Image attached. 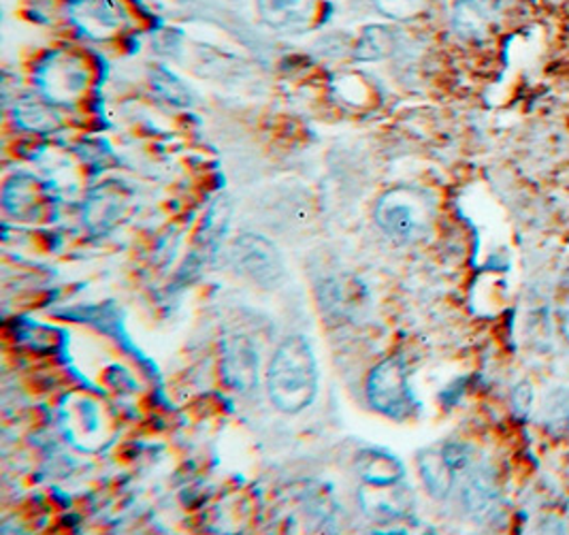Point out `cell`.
Masks as SVG:
<instances>
[{"mask_svg": "<svg viewBox=\"0 0 569 535\" xmlns=\"http://www.w3.org/2000/svg\"><path fill=\"white\" fill-rule=\"evenodd\" d=\"M267 390L276 408L299 414L318 395V363L306 337H288L267 369Z\"/></svg>", "mask_w": 569, "mask_h": 535, "instance_id": "6da1fadb", "label": "cell"}, {"mask_svg": "<svg viewBox=\"0 0 569 535\" xmlns=\"http://www.w3.org/2000/svg\"><path fill=\"white\" fill-rule=\"evenodd\" d=\"M376 222L392 241L415 244L429 232L431 207L418 190L395 188L376 205Z\"/></svg>", "mask_w": 569, "mask_h": 535, "instance_id": "7a4b0ae2", "label": "cell"}, {"mask_svg": "<svg viewBox=\"0 0 569 535\" xmlns=\"http://www.w3.org/2000/svg\"><path fill=\"white\" fill-rule=\"evenodd\" d=\"M367 399L371 408L395 420H403L415 412L416 399L401 358H387L371 369L367 378Z\"/></svg>", "mask_w": 569, "mask_h": 535, "instance_id": "3957f363", "label": "cell"}, {"mask_svg": "<svg viewBox=\"0 0 569 535\" xmlns=\"http://www.w3.org/2000/svg\"><path fill=\"white\" fill-rule=\"evenodd\" d=\"M237 271L262 288H278L286 280V262L278 248L259 235H243L233 244Z\"/></svg>", "mask_w": 569, "mask_h": 535, "instance_id": "277c9868", "label": "cell"}, {"mask_svg": "<svg viewBox=\"0 0 569 535\" xmlns=\"http://www.w3.org/2000/svg\"><path fill=\"white\" fill-rule=\"evenodd\" d=\"M39 88L50 102H69L78 99L88 83V67L83 60L67 51H56L46 58L37 71Z\"/></svg>", "mask_w": 569, "mask_h": 535, "instance_id": "5b68a950", "label": "cell"}, {"mask_svg": "<svg viewBox=\"0 0 569 535\" xmlns=\"http://www.w3.org/2000/svg\"><path fill=\"white\" fill-rule=\"evenodd\" d=\"M359 502L365 514L378 523H392L412 512V491L401 483L362 485Z\"/></svg>", "mask_w": 569, "mask_h": 535, "instance_id": "8992f818", "label": "cell"}, {"mask_svg": "<svg viewBox=\"0 0 569 535\" xmlns=\"http://www.w3.org/2000/svg\"><path fill=\"white\" fill-rule=\"evenodd\" d=\"M461 499H463V508L473 521L478 523L491 521L499 508V491H497V480L491 467L471 465L467 469Z\"/></svg>", "mask_w": 569, "mask_h": 535, "instance_id": "52a82bcc", "label": "cell"}, {"mask_svg": "<svg viewBox=\"0 0 569 535\" xmlns=\"http://www.w3.org/2000/svg\"><path fill=\"white\" fill-rule=\"evenodd\" d=\"M71 18L81 32L103 39L120 30L124 11L116 0H71Z\"/></svg>", "mask_w": 569, "mask_h": 535, "instance_id": "ba28073f", "label": "cell"}, {"mask_svg": "<svg viewBox=\"0 0 569 535\" xmlns=\"http://www.w3.org/2000/svg\"><path fill=\"white\" fill-rule=\"evenodd\" d=\"M222 376L234 390H252L259 383V350L246 337L229 339L222 358Z\"/></svg>", "mask_w": 569, "mask_h": 535, "instance_id": "9c48e42d", "label": "cell"}, {"mask_svg": "<svg viewBox=\"0 0 569 535\" xmlns=\"http://www.w3.org/2000/svg\"><path fill=\"white\" fill-rule=\"evenodd\" d=\"M69 408L62 409V423L67 435L79 444L86 446L94 437L101 435V409L99 406L88 399V397H73L67 402Z\"/></svg>", "mask_w": 569, "mask_h": 535, "instance_id": "30bf717a", "label": "cell"}, {"mask_svg": "<svg viewBox=\"0 0 569 535\" xmlns=\"http://www.w3.org/2000/svg\"><path fill=\"white\" fill-rule=\"evenodd\" d=\"M124 204H127V197H124V190H120V186H113V184L99 186L86 204L88 227L97 232L111 229L116 220L122 216Z\"/></svg>", "mask_w": 569, "mask_h": 535, "instance_id": "8fae6325", "label": "cell"}, {"mask_svg": "<svg viewBox=\"0 0 569 535\" xmlns=\"http://www.w3.org/2000/svg\"><path fill=\"white\" fill-rule=\"evenodd\" d=\"M260 16L267 24L282 30H299L310 24L316 0H259Z\"/></svg>", "mask_w": 569, "mask_h": 535, "instance_id": "7c38bea8", "label": "cell"}, {"mask_svg": "<svg viewBox=\"0 0 569 535\" xmlns=\"http://www.w3.org/2000/svg\"><path fill=\"white\" fill-rule=\"evenodd\" d=\"M357 472L362 478V485H395L401 483L406 469L395 455L380 448H367L357 457Z\"/></svg>", "mask_w": 569, "mask_h": 535, "instance_id": "4fadbf2b", "label": "cell"}, {"mask_svg": "<svg viewBox=\"0 0 569 535\" xmlns=\"http://www.w3.org/2000/svg\"><path fill=\"white\" fill-rule=\"evenodd\" d=\"M418 472H420L425 488L436 499H446L452 493L457 472L450 467V463L443 457L441 448L422 450L418 455Z\"/></svg>", "mask_w": 569, "mask_h": 535, "instance_id": "5bb4252c", "label": "cell"}, {"mask_svg": "<svg viewBox=\"0 0 569 535\" xmlns=\"http://www.w3.org/2000/svg\"><path fill=\"white\" fill-rule=\"evenodd\" d=\"M495 16L492 0H455L452 24L459 34L482 39L489 32Z\"/></svg>", "mask_w": 569, "mask_h": 535, "instance_id": "9a60e30c", "label": "cell"}, {"mask_svg": "<svg viewBox=\"0 0 569 535\" xmlns=\"http://www.w3.org/2000/svg\"><path fill=\"white\" fill-rule=\"evenodd\" d=\"M542 425L552 435H569V388L557 386L543 395Z\"/></svg>", "mask_w": 569, "mask_h": 535, "instance_id": "2e32d148", "label": "cell"}, {"mask_svg": "<svg viewBox=\"0 0 569 535\" xmlns=\"http://www.w3.org/2000/svg\"><path fill=\"white\" fill-rule=\"evenodd\" d=\"M37 179L30 176H20L7 186L4 205L16 218H34V204H37Z\"/></svg>", "mask_w": 569, "mask_h": 535, "instance_id": "e0dca14e", "label": "cell"}, {"mask_svg": "<svg viewBox=\"0 0 569 535\" xmlns=\"http://www.w3.org/2000/svg\"><path fill=\"white\" fill-rule=\"evenodd\" d=\"M24 127L30 130H52L58 125V116L53 113L52 102L24 101L20 107V118Z\"/></svg>", "mask_w": 569, "mask_h": 535, "instance_id": "ac0fdd59", "label": "cell"}, {"mask_svg": "<svg viewBox=\"0 0 569 535\" xmlns=\"http://www.w3.org/2000/svg\"><path fill=\"white\" fill-rule=\"evenodd\" d=\"M425 0H378L380 9L392 18H410L422 7Z\"/></svg>", "mask_w": 569, "mask_h": 535, "instance_id": "d6986e66", "label": "cell"}, {"mask_svg": "<svg viewBox=\"0 0 569 535\" xmlns=\"http://www.w3.org/2000/svg\"><path fill=\"white\" fill-rule=\"evenodd\" d=\"M533 404V386L529 383H520L512 393V406L518 416H527Z\"/></svg>", "mask_w": 569, "mask_h": 535, "instance_id": "ffe728a7", "label": "cell"}, {"mask_svg": "<svg viewBox=\"0 0 569 535\" xmlns=\"http://www.w3.org/2000/svg\"><path fill=\"white\" fill-rule=\"evenodd\" d=\"M561 329H563V335L568 337L569 341V301L563 307V311H561Z\"/></svg>", "mask_w": 569, "mask_h": 535, "instance_id": "44dd1931", "label": "cell"}]
</instances>
